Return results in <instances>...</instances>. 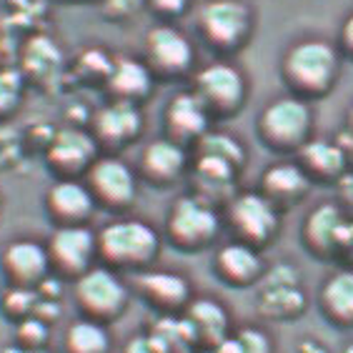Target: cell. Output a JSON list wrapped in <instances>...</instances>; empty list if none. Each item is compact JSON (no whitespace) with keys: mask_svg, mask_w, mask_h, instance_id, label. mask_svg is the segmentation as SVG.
<instances>
[{"mask_svg":"<svg viewBox=\"0 0 353 353\" xmlns=\"http://www.w3.org/2000/svg\"><path fill=\"white\" fill-rule=\"evenodd\" d=\"M95 251L113 265H145L156 259L158 233L143 221H116L95 236Z\"/></svg>","mask_w":353,"mask_h":353,"instance_id":"6da1fadb","label":"cell"},{"mask_svg":"<svg viewBox=\"0 0 353 353\" xmlns=\"http://www.w3.org/2000/svg\"><path fill=\"white\" fill-rule=\"evenodd\" d=\"M75 299L81 308L88 313V319L108 321L121 316V311L128 303V291L123 281L110 268H93L81 273L75 281Z\"/></svg>","mask_w":353,"mask_h":353,"instance_id":"7a4b0ae2","label":"cell"},{"mask_svg":"<svg viewBox=\"0 0 353 353\" xmlns=\"http://www.w3.org/2000/svg\"><path fill=\"white\" fill-rule=\"evenodd\" d=\"M168 233L181 248H201L218 233V216L205 198H181L170 211Z\"/></svg>","mask_w":353,"mask_h":353,"instance_id":"3957f363","label":"cell"},{"mask_svg":"<svg viewBox=\"0 0 353 353\" xmlns=\"http://www.w3.org/2000/svg\"><path fill=\"white\" fill-rule=\"evenodd\" d=\"M285 70L296 85L306 90H323L336 75V53L321 41H306L296 46L285 58Z\"/></svg>","mask_w":353,"mask_h":353,"instance_id":"277c9868","label":"cell"},{"mask_svg":"<svg viewBox=\"0 0 353 353\" xmlns=\"http://www.w3.org/2000/svg\"><path fill=\"white\" fill-rule=\"evenodd\" d=\"M50 265L61 268L63 273H73L81 276L90 268V261L95 251V236L81 223L61 225L58 231L50 236V243L46 245Z\"/></svg>","mask_w":353,"mask_h":353,"instance_id":"5b68a950","label":"cell"},{"mask_svg":"<svg viewBox=\"0 0 353 353\" xmlns=\"http://www.w3.org/2000/svg\"><path fill=\"white\" fill-rule=\"evenodd\" d=\"M231 223L241 236V241L248 245L265 243V241H271L273 233L279 231L276 208L261 193H245V196H238L233 201Z\"/></svg>","mask_w":353,"mask_h":353,"instance_id":"8992f818","label":"cell"},{"mask_svg":"<svg viewBox=\"0 0 353 353\" xmlns=\"http://www.w3.org/2000/svg\"><path fill=\"white\" fill-rule=\"evenodd\" d=\"M308 125H311V110L306 108V103L296 101V98H281V101L271 103L261 118V128H263L265 138L281 143V145L299 143L306 136Z\"/></svg>","mask_w":353,"mask_h":353,"instance_id":"52a82bcc","label":"cell"},{"mask_svg":"<svg viewBox=\"0 0 353 353\" xmlns=\"http://www.w3.org/2000/svg\"><path fill=\"white\" fill-rule=\"evenodd\" d=\"M0 259H3V271L10 276V281L15 285H26V288H35L41 281H46L48 271H50L46 245L35 243V241L8 243Z\"/></svg>","mask_w":353,"mask_h":353,"instance_id":"ba28073f","label":"cell"},{"mask_svg":"<svg viewBox=\"0 0 353 353\" xmlns=\"http://www.w3.org/2000/svg\"><path fill=\"white\" fill-rule=\"evenodd\" d=\"M303 303L306 299L299 288V273H293L291 268H279L265 279L259 299V308L263 313L273 319H291L301 313Z\"/></svg>","mask_w":353,"mask_h":353,"instance_id":"9c48e42d","label":"cell"},{"mask_svg":"<svg viewBox=\"0 0 353 353\" xmlns=\"http://www.w3.org/2000/svg\"><path fill=\"white\" fill-rule=\"evenodd\" d=\"M198 98L203 101V105H213V108H233L241 103L243 95V81L241 73L225 63H216L208 65L203 73L198 75Z\"/></svg>","mask_w":353,"mask_h":353,"instance_id":"30bf717a","label":"cell"},{"mask_svg":"<svg viewBox=\"0 0 353 353\" xmlns=\"http://www.w3.org/2000/svg\"><path fill=\"white\" fill-rule=\"evenodd\" d=\"M90 185L95 196L110 205H125L136 193V181L125 163L116 158H103L90 170Z\"/></svg>","mask_w":353,"mask_h":353,"instance_id":"8fae6325","label":"cell"},{"mask_svg":"<svg viewBox=\"0 0 353 353\" xmlns=\"http://www.w3.org/2000/svg\"><path fill=\"white\" fill-rule=\"evenodd\" d=\"M216 271L225 283L251 285L261 279L263 265H261L259 253H256L253 245L238 241V243L223 245V248L216 253Z\"/></svg>","mask_w":353,"mask_h":353,"instance_id":"7c38bea8","label":"cell"},{"mask_svg":"<svg viewBox=\"0 0 353 353\" xmlns=\"http://www.w3.org/2000/svg\"><path fill=\"white\" fill-rule=\"evenodd\" d=\"M248 26V13L236 0H213L203 10V28L216 43H236Z\"/></svg>","mask_w":353,"mask_h":353,"instance_id":"4fadbf2b","label":"cell"},{"mask_svg":"<svg viewBox=\"0 0 353 353\" xmlns=\"http://www.w3.org/2000/svg\"><path fill=\"white\" fill-rule=\"evenodd\" d=\"M185 323L193 331L196 343L216 348L228 336V316H225L223 306L216 301H193L188 306V313H185Z\"/></svg>","mask_w":353,"mask_h":353,"instance_id":"5bb4252c","label":"cell"},{"mask_svg":"<svg viewBox=\"0 0 353 353\" xmlns=\"http://www.w3.org/2000/svg\"><path fill=\"white\" fill-rule=\"evenodd\" d=\"M138 288L150 303L161 308H181L190 296V285L183 276L168 271L143 273L138 279Z\"/></svg>","mask_w":353,"mask_h":353,"instance_id":"9a60e30c","label":"cell"},{"mask_svg":"<svg viewBox=\"0 0 353 353\" xmlns=\"http://www.w3.org/2000/svg\"><path fill=\"white\" fill-rule=\"evenodd\" d=\"M48 205L55 216L61 218L63 225L78 223L88 216L93 208V193L85 185L75 183V181H61L55 183L48 193Z\"/></svg>","mask_w":353,"mask_h":353,"instance_id":"2e32d148","label":"cell"},{"mask_svg":"<svg viewBox=\"0 0 353 353\" xmlns=\"http://www.w3.org/2000/svg\"><path fill=\"white\" fill-rule=\"evenodd\" d=\"M321 306L339 326H353V271H339L321 288Z\"/></svg>","mask_w":353,"mask_h":353,"instance_id":"e0dca14e","label":"cell"},{"mask_svg":"<svg viewBox=\"0 0 353 353\" xmlns=\"http://www.w3.org/2000/svg\"><path fill=\"white\" fill-rule=\"evenodd\" d=\"M341 225H343V218L336 205H319L303 225V238L313 253H333L339 243Z\"/></svg>","mask_w":353,"mask_h":353,"instance_id":"ac0fdd59","label":"cell"},{"mask_svg":"<svg viewBox=\"0 0 353 353\" xmlns=\"http://www.w3.org/2000/svg\"><path fill=\"white\" fill-rule=\"evenodd\" d=\"M148 48L153 61L165 70H181L190 63V46L173 28H156L148 35Z\"/></svg>","mask_w":353,"mask_h":353,"instance_id":"d6986e66","label":"cell"},{"mask_svg":"<svg viewBox=\"0 0 353 353\" xmlns=\"http://www.w3.org/2000/svg\"><path fill=\"white\" fill-rule=\"evenodd\" d=\"M141 128V113L130 101H118L98 113V130L108 141H125Z\"/></svg>","mask_w":353,"mask_h":353,"instance_id":"ffe728a7","label":"cell"},{"mask_svg":"<svg viewBox=\"0 0 353 353\" xmlns=\"http://www.w3.org/2000/svg\"><path fill=\"white\" fill-rule=\"evenodd\" d=\"M263 188L268 201H291V198L301 196L308 188V178L299 165L281 163L273 165L271 170H265L263 176Z\"/></svg>","mask_w":353,"mask_h":353,"instance_id":"44dd1931","label":"cell"},{"mask_svg":"<svg viewBox=\"0 0 353 353\" xmlns=\"http://www.w3.org/2000/svg\"><path fill=\"white\" fill-rule=\"evenodd\" d=\"M110 339L101 321L81 319L70 323L65 331V351L68 353H108Z\"/></svg>","mask_w":353,"mask_h":353,"instance_id":"7402d4cb","label":"cell"},{"mask_svg":"<svg viewBox=\"0 0 353 353\" xmlns=\"http://www.w3.org/2000/svg\"><path fill=\"white\" fill-rule=\"evenodd\" d=\"M168 123L178 136H198L205 128V105L193 93L178 95L168 108Z\"/></svg>","mask_w":353,"mask_h":353,"instance_id":"603a6c76","label":"cell"},{"mask_svg":"<svg viewBox=\"0 0 353 353\" xmlns=\"http://www.w3.org/2000/svg\"><path fill=\"white\" fill-rule=\"evenodd\" d=\"M93 156V141L83 130H61L50 148V161L63 168H78Z\"/></svg>","mask_w":353,"mask_h":353,"instance_id":"cb8c5ba5","label":"cell"},{"mask_svg":"<svg viewBox=\"0 0 353 353\" xmlns=\"http://www.w3.org/2000/svg\"><path fill=\"white\" fill-rule=\"evenodd\" d=\"M183 150L173 141H156L150 143L145 153H143V165L153 178L168 181V178L178 176V170L183 168Z\"/></svg>","mask_w":353,"mask_h":353,"instance_id":"d4e9b609","label":"cell"},{"mask_svg":"<svg viewBox=\"0 0 353 353\" xmlns=\"http://www.w3.org/2000/svg\"><path fill=\"white\" fill-rule=\"evenodd\" d=\"M148 339L156 343L161 353H190V346L196 343L193 331L185 323V319H163L161 323L153 326Z\"/></svg>","mask_w":353,"mask_h":353,"instance_id":"484cf974","label":"cell"},{"mask_svg":"<svg viewBox=\"0 0 353 353\" xmlns=\"http://www.w3.org/2000/svg\"><path fill=\"white\" fill-rule=\"evenodd\" d=\"M343 150L326 141H313L303 148V163L321 176H336L343 168Z\"/></svg>","mask_w":353,"mask_h":353,"instance_id":"4316f807","label":"cell"},{"mask_svg":"<svg viewBox=\"0 0 353 353\" xmlns=\"http://www.w3.org/2000/svg\"><path fill=\"white\" fill-rule=\"evenodd\" d=\"M110 83H113V88H116L121 95H125V101H128V98H133V95H143L145 90H148L150 75L141 63L121 61L116 68H113Z\"/></svg>","mask_w":353,"mask_h":353,"instance_id":"83f0119b","label":"cell"},{"mask_svg":"<svg viewBox=\"0 0 353 353\" xmlns=\"http://www.w3.org/2000/svg\"><path fill=\"white\" fill-rule=\"evenodd\" d=\"M216 353H271V343L265 333L256 328H243L236 336H225L216 346Z\"/></svg>","mask_w":353,"mask_h":353,"instance_id":"f1b7e54d","label":"cell"},{"mask_svg":"<svg viewBox=\"0 0 353 353\" xmlns=\"http://www.w3.org/2000/svg\"><path fill=\"white\" fill-rule=\"evenodd\" d=\"M58 61H61V53L48 38H35L26 50V65L38 75L53 73Z\"/></svg>","mask_w":353,"mask_h":353,"instance_id":"f546056e","label":"cell"},{"mask_svg":"<svg viewBox=\"0 0 353 353\" xmlns=\"http://www.w3.org/2000/svg\"><path fill=\"white\" fill-rule=\"evenodd\" d=\"M201 150H203V156L225 161L228 165L241 163V158H243V150H241V145H238L231 136H223V133H211V136H203V141H201Z\"/></svg>","mask_w":353,"mask_h":353,"instance_id":"4dcf8cb0","label":"cell"},{"mask_svg":"<svg viewBox=\"0 0 353 353\" xmlns=\"http://www.w3.org/2000/svg\"><path fill=\"white\" fill-rule=\"evenodd\" d=\"M38 303V288H26V285H13L3 296V306L13 316H28Z\"/></svg>","mask_w":353,"mask_h":353,"instance_id":"1f68e13d","label":"cell"},{"mask_svg":"<svg viewBox=\"0 0 353 353\" xmlns=\"http://www.w3.org/2000/svg\"><path fill=\"white\" fill-rule=\"evenodd\" d=\"M18 336H21V346H28V348H43L46 343V336H48V328L41 319H26L18 328Z\"/></svg>","mask_w":353,"mask_h":353,"instance_id":"d6a6232c","label":"cell"},{"mask_svg":"<svg viewBox=\"0 0 353 353\" xmlns=\"http://www.w3.org/2000/svg\"><path fill=\"white\" fill-rule=\"evenodd\" d=\"M21 95V75L15 70H0V110L13 108Z\"/></svg>","mask_w":353,"mask_h":353,"instance_id":"836d02e7","label":"cell"},{"mask_svg":"<svg viewBox=\"0 0 353 353\" xmlns=\"http://www.w3.org/2000/svg\"><path fill=\"white\" fill-rule=\"evenodd\" d=\"M123 353H161L156 348V343L148 339V336H136V339L128 341V346Z\"/></svg>","mask_w":353,"mask_h":353,"instance_id":"e575fe53","label":"cell"},{"mask_svg":"<svg viewBox=\"0 0 353 353\" xmlns=\"http://www.w3.org/2000/svg\"><path fill=\"white\" fill-rule=\"evenodd\" d=\"M158 8H163V10H181V6H183L185 0H156Z\"/></svg>","mask_w":353,"mask_h":353,"instance_id":"d590c367","label":"cell"},{"mask_svg":"<svg viewBox=\"0 0 353 353\" xmlns=\"http://www.w3.org/2000/svg\"><path fill=\"white\" fill-rule=\"evenodd\" d=\"M110 6L116 10H130L133 6H138V0H110Z\"/></svg>","mask_w":353,"mask_h":353,"instance_id":"8d00e7d4","label":"cell"},{"mask_svg":"<svg viewBox=\"0 0 353 353\" xmlns=\"http://www.w3.org/2000/svg\"><path fill=\"white\" fill-rule=\"evenodd\" d=\"M3 353H46L43 348H28V346H10Z\"/></svg>","mask_w":353,"mask_h":353,"instance_id":"74e56055","label":"cell"},{"mask_svg":"<svg viewBox=\"0 0 353 353\" xmlns=\"http://www.w3.org/2000/svg\"><path fill=\"white\" fill-rule=\"evenodd\" d=\"M343 41L353 48V15H351V21L346 23V28H343Z\"/></svg>","mask_w":353,"mask_h":353,"instance_id":"f35d334b","label":"cell"},{"mask_svg":"<svg viewBox=\"0 0 353 353\" xmlns=\"http://www.w3.org/2000/svg\"><path fill=\"white\" fill-rule=\"evenodd\" d=\"M351 130H353V113H351Z\"/></svg>","mask_w":353,"mask_h":353,"instance_id":"ab89813d","label":"cell"}]
</instances>
